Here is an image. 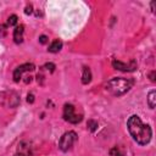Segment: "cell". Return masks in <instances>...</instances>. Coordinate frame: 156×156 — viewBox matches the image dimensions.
<instances>
[{"instance_id":"obj_1","label":"cell","mask_w":156,"mask_h":156,"mask_svg":"<svg viewBox=\"0 0 156 156\" xmlns=\"http://www.w3.org/2000/svg\"><path fill=\"white\" fill-rule=\"evenodd\" d=\"M127 127H128L130 135L138 144L146 145L151 140V135H152L151 128L147 124H144L141 122V119L139 118V116H136V115L130 116L128 118Z\"/></svg>"},{"instance_id":"obj_2","label":"cell","mask_w":156,"mask_h":156,"mask_svg":"<svg viewBox=\"0 0 156 156\" xmlns=\"http://www.w3.org/2000/svg\"><path fill=\"white\" fill-rule=\"evenodd\" d=\"M134 84V80L130 78H123V77H117V78H112L110 79L106 84H105V89L115 95V96H119L126 94Z\"/></svg>"},{"instance_id":"obj_3","label":"cell","mask_w":156,"mask_h":156,"mask_svg":"<svg viewBox=\"0 0 156 156\" xmlns=\"http://www.w3.org/2000/svg\"><path fill=\"white\" fill-rule=\"evenodd\" d=\"M77 139H78V136H77L76 132H73V130L66 132V133L61 136V139H60V141H58V147H60L63 152H66V151H68V150L73 146V144L77 141Z\"/></svg>"},{"instance_id":"obj_4","label":"cell","mask_w":156,"mask_h":156,"mask_svg":"<svg viewBox=\"0 0 156 156\" xmlns=\"http://www.w3.org/2000/svg\"><path fill=\"white\" fill-rule=\"evenodd\" d=\"M63 119L72 124H77L83 119V116L74 112V106L72 104H66L63 107Z\"/></svg>"},{"instance_id":"obj_5","label":"cell","mask_w":156,"mask_h":156,"mask_svg":"<svg viewBox=\"0 0 156 156\" xmlns=\"http://www.w3.org/2000/svg\"><path fill=\"white\" fill-rule=\"evenodd\" d=\"M20 102V98L15 91H6L0 94V104L7 107H16Z\"/></svg>"},{"instance_id":"obj_6","label":"cell","mask_w":156,"mask_h":156,"mask_svg":"<svg viewBox=\"0 0 156 156\" xmlns=\"http://www.w3.org/2000/svg\"><path fill=\"white\" fill-rule=\"evenodd\" d=\"M112 66L116 68V69H119V71H123V72H132V71H135L136 69V62L134 60H132L130 62L128 63H124V62H121L118 60H113L112 61Z\"/></svg>"},{"instance_id":"obj_7","label":"cell","mask_w":156,"mask_h":156,"mask_svg":"<svg viewBox=\"0 0 156 156\" xmlns=\"http://www.w3.org/2000/svg\"><path fill=\"white\" fill-rule=\"evenodd\" d=\"M34 69V65L33 63H23L21 66H18L15 71H13V80L16 83H18L21 80V77L24 72H29V71H33Z\"/></svg>"},{"instance_id":"obj_8","label":"cell","mask_w":156,"mask_h":156,"mask_svg":"<svg viewBox=\"0 0 156 156\" xmlns=\"http://www.w3.org/2000/svg\"><path fill=\"white\" fill-rule=\"evenodd\" d=\"M23 32H24V26L20 24L15 28L13 30V40L16 44H21L23 41Z\"/></svg>"},{"instance_id":"obj_9","label":"cell","mask_w":156,"mask_h":156,"mask_svg":"<svg viewBox=\"0 0 156 156\" xmlns=\"http://www.w3.org/2000/svg\"><path fill=\"white\" fill-rule=\"evenodd\" d=\"M91 80V71L89 67H84L83 68V74H82V83L83 84H88Z\"/></svg>"},{"instance_id":"obj_10","label":"cell","mask_w":156,"mask_h":156,"mask_svg":"<svg viewBox=\"0 0 156 156\" xmlns=\"http://www.w3.org/2000/svg\"><path fill=\"white\" fill-rule=\"evenodd\" d=\"M61 48H62V41L61 40H58V39H56V40H54L50 45H49V51L50 52H58L60 50H61Z\"/></svg>"},{"instance_id":"obj_11","label":"cell","mask_w":156,"mask_h":156,"mask_svg":"<svg viewBox=\"0 0 156 156\" xmlns=\"http://www.w3.org/2000/svg\"><path fill=\"white\" fill-rule=\"evenodd\" d=\"M147 104H149V107H150V108H155V105H156V91H155V90H151V91L149 93Z\"/></svg>"},{"instance_id":"obj_12","label":"cell","mask_w":156,"mask_h":156,"mask_svg":"<svg viewBox=\"0 0 156 156\" xmlns=\"http://www.w3.org/2000/svg\"><path fill=\"white\" fill-rule=\"evenodd\" d=\"M110 156H123V154L121 152L119 147L115 146V147H112V149L110 150Z\"/></svg>"},{"instance_id":"obj_13","label":"cell","mask_w":156,"mask_h":156,"mask_svg":"<svg viewBox=\"0 0 156 156\" xmlns=\"http://www.w3.org/2000/svg\"><path fill=\"white\" fill-rule=\"evenodd\" d=\"M96 127H98V122H96V121H94V119H89V121H88V128H89L91 132H94V130L96 129Z\"/></svg>"},{"instance_id":"obj_14","label":"cell","mask_w":156,"mask_h":156,"mask_svg":"<svg viewBox=\"0 0 156 156\" xmlns=\"http://www.w3.org/2000/svg\"><path fill=\"white\" fill-rule=\"evenodd\" d=\"M17 23V16L16 15H11L10 17H9V20H7V24L9 26H13V24H16Z\"/></svg>"},{"instance_id":"obj_15","label":"cell","mask_w":156,"mask_h":156,"mask_svg":"<svg viewBox=\"0 0 156 156\" xmlns=\"http://www.w3.org/2000/svg\"><path fill=\"white\" fill-rule=\"evenodd\" d=\"M44 68H46V69H48V71H50V72H54V71H55V65H54V63H51V62H49V63H45Z\"/></svg>"},{"instance_id":"obj_16","label":"cell","mask_w":156,"mask_h":156,"mask_svg":"<svg viewBox=\"0 0 156 156\" xmlns=\"http://www.w3.org/2000/svg\"><path fill=\"white\" fill-rule=\"evenodd\" d=\"M39 41H40L41 44H45V43L48 41V37H46V35H40V37H39Z\"/></svg>"},{"instance_id":"obj_17","label":"cell","mask_w":156,"mask_h":156,"mask_svg":"<svg viewBox=\"0 0 156 156\" xmlns=\"http://www.w3.org/2000/svg\"><path fill=\"white\" fill-rule=\"evenodd\" d=\"M27 101H28L29 104L34 102V95H33V94H28V96H27Z\"/></svg>"},{"instance_id":"obj_18","label":"cell","mask_w":156,"mask_h":156,"mask_svg":"<svg viewBox=\"0 0 156 156\" xmlns=\"http://www.w3.org/2000/svg\"><path fill=\"white\" fill-rule=\"evenodd\" d=\"M24 12H26L27 15H29V13H32V5H28V6L26 7V10H24Z\"/></svg>"},{"instance_id":"obj_19","label":"cell","mask_w":156,"mask_h":156,"mask_svg":"<svg viewBox=\"0 0 156 156\" xmlns=\"http://www.w3.org/2000/svg\"><path fill=\"white\" fill-rule=\"evenodd\" d=\"M150 79H151L152 82H155V71H152V72L150 73Z\"/></svg>"},{"instance_id":"obj_20","label":"cell","mask_w":156,"mask_h":156,"mask_svg":"<svg viewBox=\"0 0 156 156\" xmlns=\"http://www.w3.org/2000/svg\"><path fill=\"white\" fill-rule=\"evenodd\" d=\"M15 156H27V155H24L23 152H20V154H16Z\"/></svg>"}]
</instances>
